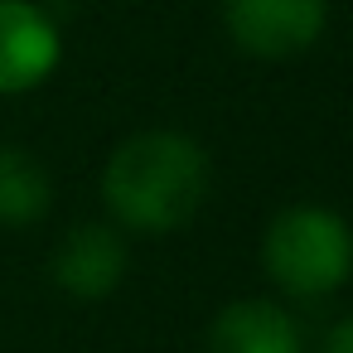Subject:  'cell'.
Here are the masks:
<instances>
[{"label": "cell", "mask_w": 353, "mask_h": 353, "mask_svg": "<svg viewBox=\"0 0 353 353\" xmlns=\"http://www.w3.org/2000/svg\"><path fill=\"white\" fill-rule=\"evenodd\" d=\"M102 199L131 232H179L208 199V155L184 131H136L112 150Z\"/></svg>", "instance_id": "obj_1"}, {"label": "cell", "mask_w": 353, "mask_h": 353, "mask_svg": "<svg viewBox=\"0 0 353 353\" xmlns=\"http://www.w3.org/2000/svg\"><path fill=\"white\" fill-rule=\"evenodd\" d=\"M261 266L285 295L319 300V295H329L348 281L353 232L334 208L295 203V208L271 218V228L261 237Z\"/></svg>", "instance_id": "obj_2"}, {"label": "cell", "mask_w": 353, "mask_h": 353, "mask_svg": "<svg viewBox=\"0 0 353 353\" xmlns=\"http://www.w3.org/2000/svg\"><path fill=\"white\" fill-rule=\"evenodd\" d=\"M329 25V0H223V30L252 59H295Z\"/></svg>", "instance_id": "obj_3"}, {"label": "cell", "mask_w": 353, "mask_h": 353, "mask_svg": "<svg viewBox=\"0 0 353 353\" xmlns=\"http://www.w3.org/2000/svg\"><path fill=\"white\" fill-rule=\"evenodd\" d=\"M63 44L54 20L30 0H0V92H30L49 83Z\"/></svg>", "instance_id": "obj_4"}, {"label": "cell", "mask_w": 353, "mask_h": 353, "mask_svg": "<svg viewBox=\"0 0 353 353\" xmlns=\"http://www.w3.org/2000/svg\"><path fill=\"white\" fill-rule=\"evenodd\" d=\"M49 271L73 300H107L126 276V242L112 223H78L63 232Z\"/></svg>", "instance_id": "obj_5"}, {"label": "cell", "mask_w": 353, "mask_h": 353, "mask_svg": "<svg viewBox=\"0 0 353 353\" xmlns=\"http://www.w3.org/2000/svg\"><path fill=\"white\" fill-rule=\"evenodd\" d=\"M203 353H305L295 319L276 300H232L213 329Z\"/></svg>", "instance_id": "obj_6"}, {"label": "cell", "mask_w": 353, "mask_h": 353, "mask_svg": "<svg viewBox=\"0 0 353 353\" xmlns=\"http://www.w3.org/2000/svg\"><path fill=\"white\" fill-rule=\"evenodd\" d=\"M49 203H54L49 170L20 145H0V223L30 228L49 213Z\"/></svg>", "instance_id": "obj_7"}, {"label": "cell", "mask_w": 353, "mask_h": 353, "mask_svg": "<svg viewBox=\"0 0 353 353\" xmlns=\"http://www.w3.org/2000/svg\"><path fill=\"white\" fill-rule=\"evenodd\" d=\"M324 353H353V319H343V324H334V329H329Z\"/></svg>", "instance_id": "obj_8"}]
</instances>
